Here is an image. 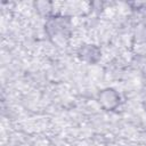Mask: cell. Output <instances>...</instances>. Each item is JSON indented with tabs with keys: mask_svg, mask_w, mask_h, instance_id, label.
<instances>
[{
	"mask_svg": "<svg viewBox=\"0 0 146 146\" xmlns=\"http://www.w3.org/2000/svg\"><path fill=\"white\" fill-rule=\"evenodd\" d=\"M97 100L103 110L111 112V111H115L119 107L121 103V97L115 89L104 88L98 92Z\"/></svg>",
	"mask_w": 146,
	"mask_h": 146,
	"instance_id": "obj_2",
	"label": "cell"
},
{
	"mask_svg": "<svg viewBox=\"0 0 146 146\" xmlns=\"http://www.w3.org/2000/svg\"><path fill=\"white\" fill-rule=\"evenodd\" d=\"M34 7L35 9L42 14V15H46L47 18H49L51 15V9H52V2L50 1H36L34 2Z\"/></svg>",
	"mask_w": 146,
	"mask_h": 146,
	"instance_id": "obj_4",
	"label": "cell"
},
{
	"mask_svg": "<svg viewBox=\"0 0 146 146\" xmlns=\"http://www.w3.org/2000/svg\"><path fill=\"white\" fill-rule=\"evenodd\" d=\"M78 57L88 64H96L102 57V50L98 46L92 43H86L78 50Z\"/></svg>",
	"mask_w": 146,
	"mask_h": 146,
	"instance_id": "obj_3",
	"label": "cell"
},
{
	"mask_svg": "<svg viewBox=\"0 0 146 146\" xmlns=\"http://www.w3.org/2000/svg\"><path fill=\"white\" fill-rule=\"evenodd\" d=\"M135 38L137 41H141V42H146V24H140L138 25V27L136 29L135 32Z\"/></svg>",
	"mask_w": 146,
	"mask_h": 146,
	"instance_id": "obj_5",
	"label": "cell"
},
{
	"mask_svg": "<svg viewBox=\"0 0 146 146\" xmlns=\"http://www.w3.org/2000/svg\"><path fill=\"white\" fill-rule=\"evenodd\" d=\"M44 30L54 42H64L71 33V19L68 16L52 15L47 18Z\"/></svg>",
	"mask_w": 146,
	"mask_h": 146,
	"instance_id": "obj_1",
	"label": "cell"
}]
</instances>
